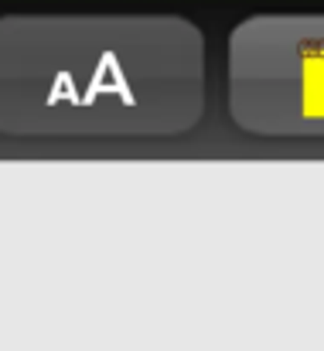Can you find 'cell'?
I'll return each instance as SVG.
<instances>
[{
    "label": "cell",
    "mask_w": 324,
    "mask_h": 351,
    "mask_svg": "<svg viewBox=\"0 0 324 351\" xmlns=\"http://www.w3.org/2000/svg\"><path fill=\"white\" fill-rule=\"evenodd\" d=\"M205 117V38L181 14L0 21V130L181 136Z\"/></svg>",
    "instance_id": "obj_1"
},
{
    "label": "cell",
    "mask_w": 324,
    "mask_h": 351,
    "mask_svg": "<svg viewBox=\"0 0 324 351\" xmlns=\"http://www.w3.org/2000/svg\"><path fill=\"white\" fill-rule=\"evenodd\" d=\"M225 103L242 133L324 140V14H253L225 45Z\"/></svg>",
    "instance_id": "obj_2"
}]
</instances>
